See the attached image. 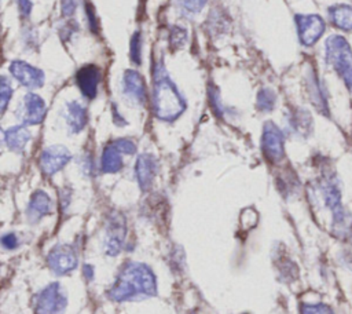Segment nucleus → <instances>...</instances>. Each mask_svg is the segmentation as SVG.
Wrapping results in <instances>:
<instances>
[{"label":"nucleus","mask_w":352,"mask_h":314,"mask_svg":"<svg viewBox=\"0 0 352 314\" xmlns=\"http://www.w3.org/2000/svg\"><path fill=\"white\" fill-rule=\"evenodd\" d=\"M155 295V274L147 264L135 260H128L122 264L116 281L107 291V296L113 302H128Z\"/></svg>","instance_id":"f257e3e1"},{"label":"nucleus","mask_w":352,"mask_h":314,"mask_svg":"<svg viewBox=\"0 0 352 314\" xmlns=\"http://www.w3.org/2000/svg\"><path fill=\"white\" fill-rule=\"evenodd\" d=\"M153 112L154 116L166 123L177 120L186 110V101L170 78L162 62L153 66Z\"/></svg>","instance_id":"f03ea898"},{"label":"nucleus","mask_w":352,"mask_h":314,"mask_svg":"<svg viewBox=\"0 0 352 314\" xmlns=\"http://www.w3.org/2000/svg\"><path fill=\"white\" fill-rule=\"evenodd\" d=\"M67 306V296L59 282L45 285L33 296L34 314H62Z\"/></svg>","instance_id":"7ed1b4c3"},{"label":"nucleus","mask_w":352,"mask_h":314,"mask_svg":"<svg viewBox=\"0 0 352 314\" xmlns=\"http://www.w3.org/2000/svg\"><path fill=\"white\" fill-rule=\"evenodd\" d=\"M324 59L337 73L349 67L352 62V48L348 40L341 34L329 36L324 43Z\"/></svg>","instance_id":"20e7f679"},{"label":"nucleus","mask_w":352,"mask_h":314,"mask_svg":"<svg viewBox=\"0 0 352 314\" xmlns=\"http://www.w3.org/2000/svg\"><path fill=\"white\" fill-rule=\"evenodd\" d=\"M261 149L270 163L278 164L285 157V135L280 128L272 121H267L264 124L261 135Z\"/></svg>","instance_id":"39448f33"},{"label":"nucleus","mask_w":352,"mask_h":314,"mask_svg":"<svg viewBox=\"0 0 352 314\" xmlns=\"http://www.w3.org/2000/svg\"><path fill=\"white\" fill-rule=\"evenodd\" d=\"M298 40L302 45H314L324 33L326 23L318 14H297L294 17Z\"/></svg>","instance_id":"423d86ee"},{"label":"nucleus","mask_w":352,"mask_h":314,"mask_svg":"<svg viewBox=\"0 0 352 314\" xmlns=\"http://www.w3.org/2000/svg\"><path fill=\"white\" fill-rule=\"evenodd\" d=\"M47 264L56 275H65L73 271L78 264L76 248L69 244L55 245L47 255Z\"/></svg>","instance_id":"0eeeda50"},{"label":"nucleus","mask_w":352,"mask_h":314,"mask_svg":"<svg viewBox=\"0 0 352 314\" xmlns=\"http://www.w3.org/2000/svg\"><path fill=\"white\" fill-rule=\"evenodd\" d=\"M8 72L12 78H15L21 85L29 90L41 88L45 83V73L22 59H14L10 62Z\"/></svg>","instance_id":"6e6552de"},{"label":"nucleus","mask_w":352,"mask_h":314,"mask_svg":"<svg viewBox=\"0 0 352 314\" xmlns=\"http://www.w3.org/2000/svg\"><path fill=\"white\" fill-rule=\"evenodd\" d=\"M16 114L23 125H38L45 118L47 103L40 95L34 92H28L22 98Z\"/></svg>","instance_id":"1a4fd4ad"},{"label":"nucleus","mask_w":352,"mask_h":314,"mask_svg":"<svg viewBox=\"0 0 352 314\" xmlns=\"http://www.w3.org/2000/svg\"><path fill=\"white\" fill-rule=\"evenodd\" d=\"M126 236V222L122 213L113 212L106 224L104 251L109 256H116L121 252Z\"/></svg>","instance_id":"9d476101"},{"label":"nucleus","mask_w":352,"mask_h":314,"mask_svg":"<svg viewBox=\"0 0 352 314\" xmlns=\"http://www.w3.org/2000/svg\"><path fill=\"white\" fill-rule=\"evenodd\" d=\"M72 160V153L66 146L52 145L45 147L38 158V165L43 174L51 176L59 172Z\"/></svg>","instance_id":"9b49d317"},{"label":"nucleus","mask_w":352,"mask_h":314,"mask_svg":"<svg viewBox=\"0 0 352 314\" xmlns=\"http://www.w3.org/2000/svg\"><path fill=\"white\" fill-rule=\"evenodd\" d=\"M76 85L87 99H94L98 95L99 84L102 81V70L94 63L82 65L74 74Z\"/></svg>","instance_id":"f8f14e48"},{"label":"nucleus","mask_w":352,"mask_h":314,"mask_svg":"<svg viewBox=\"0 0 352 314\" xmlns=\"http://www.w3.org/2000/svg\"><path fill=\"white\" fill-rule=\"evenodd\" d=\"M122 94L136 105H144L147 101V88L143 76L135 69H126L121 78Z\"/></svg>","instance_id":"ddd939ff"},{"label":"nucleus","mask_w":352,"mask_h":314,"mask_svg":"<svg viewBox=\"0 0 352 314\" xmlns=\"http://www.w3.org/2000/svg\"><path fill=\"white\" fill-rule=\"evenodd\" d=\"M158 172V161L150 153H143L136 158L135 176L140 190L147 191L151 189Z\"/></svg>","instance_id":"4468645a"},{"label":"nucleus","mask_w":352,"mask_h":314,"mask_svg":"<svg viewBox=\"0 0 352 314\" xmlns=\"http://www.w3.org/2000/svg\"><path fill=\"white\" fill-rule=\"evenodd\" d=\"M63 118L72 134L81 132L88 123V110L78 101H69L65 105Z\"/></svg>","instance_id":"2eb2a0df"},{"label":"nucleus","mask_w":352,"mask_h":314,"mask_svg":"<svg viewBox=\"0 0 352 314\" xmlns=\"http://www.w3.org/2000/svg\"><path fill=\"white\" fill-rule=\"evenodd\" d=\"M52 211V200L44 190H36L30 196L26 215L32 223L38 222Z\"/></svg>","instance_id":"dca6fc26"},{"label":"nucleus","mask_w":352,"mask_h":314,"mask_svg":"<svg viewBox=\"0 0 352 314\" xmlns=\"http://www.w3.org/2000/svg\"><path fill=\"white\" fill-rule=\"evenodd\" d=\"M30 138V131L23 124L12 125L4 131V143L11 151L15 153H22Z\"/></svg>","instance_id":"f3484780"},{"label":"nucleus","mask_w":352,"mask_h":314,"mask_svg":"<svg viewBox=\"0 0 352 314\" xmlns=\"http://www.w3.org/2000/svg\"><path fill=\"white\" fill-rule=\"evenodd\" d=\"M122 167V153L113 145V142L107 143L100 154V171L103 174H117Z\"/></svg>","instance_id":"a211bd4d"},{"label":"nucleus","mask_w":352,"mask_h":314,"mask_svg":"<svg viewBox=\"0 0 352 314\" xmlns=\"http://www.w3.org/2000/svg\"><path fill=\"white\" fill-rule=\"evenodd\" d=\"M289 127L298 136H308L312 132V117L305 109H294L289 116Z\"/></svg>","instance_id":"6ab92c4d"},{"label":"nucleus","mask_w":352,"mask_h":314,"mask_svg":"<svg viewBox=\"0 0 352 314\" xmlns=\"http://www.w3.org/2000/svg\"><path fill=\"white\" fill-rule=\"evenodd\" d=\"M329 19L337 29L344 32H351L352 30V6L334 4L329 7Z\"/></svg>","instance_id":"aec40b11"},{"label":"nucleus","mask_w":352,"mask_h":314,"mask_svg":"<svg viewBox=\"0 0 352 314\" xmlns=\"http://www.w3.org/2000/svg\"><path fill=\"white\" fill-rule=\"evenodd\" d=\"M308 94L312 105L316 107L318 112L322 114H329V106H327V95L323 84L319 78L315 77V74H309L308 81Z\"/></svg>","instance_id":"412c9836"},{"label":"nucleus","mask_w":352,"mask_h":314,"mask_svg":"<svg viewBox=\"0 0 352 314\" xmlns=\"http://www.w3.org/2000/svg\"><path fill=\"white\" fill-rule=\"evenodd\" d=\"M275 103H276V95L271 88L263 87L257 92L256 105L260 112H271L275 107Z\"/></svg>","instance_id":"4be33fe9"},{"label":"nucleus","mask_w":352,"mask_h":314,"mask_svg":"<svg viewBox=\"0 0 352 314\" xmlns=\"http://www.w3.org/2000/svg\"><path fill=\"white\" fill-rule=\"evenodd\" d=\"M12 98L11 78L6 74H0V114H3Z\"/></svg>","instance_id":"5701e85b"},{"label":"nucleus","mask_w":352,"mask_h":314,"mask_svg":"<svg viewBox=\"0 0 352 314\" xmlns=\"http://www.w3.org/2000/svg\"><path fill=\"white\" fill-rule=\"evenodd\" d=\"M142 51H143V37L139 30H136L129 43V58L135 65L142 63Z\"/></svg>","instance_id":"b1692460"},{"label":"nucleus","mask_w":352,"mask_h":314,"mask_svg":"<svg viewBox=\"0 0 352 314\" xmlns=\"http://www.w3.org/2000/svg\"><path fill=\"white\" fill-rule=\"evenodd\" d=\"M187 41V30L182 26H172L169 32V47L173 50L182 48Z\"/></svg>","instance_id":"393cba45"},{"label":"nucleus","mask_w":352,"mask_h":314,"mask_svg":"<svg viewBox=\"0 0 352 314\" xmlns=\"http://www.w3.org/2000/svg\"><path fill=\"white\" fill-rule=\"evenodd\" d=\"M300 314H334V311L324 303H301Z\"/></svg>","instance_id":"a878e982"},{"label":"nucleus","mask_w":352,"mask_h":314,"mask_svg":"<svg viewBox=\"0 0 352 314\" xmlns=\"http://www.w3.org/2000/svg\"><path fill=\"white\" fill-rule=\"evenodd\" d=\"M177 3L184 12L194 15L201 12V10L205 7L208 0H177Z\"/></svg>","instance_id":"bb28decb"},{"label":"nucleus","mask_w":352,"mask_h":314,"mask_svg":"<svg viewBox=\"0 0 352 314\" xmlns=\"http://www.w3.org/2000/svg\"><path fill=\"white\" fill-rule=\"evenodd\" d=\"M113 145L122 153V154H135L136 153V143L129 138H118L113 140Z\"/></svg>","instance_id":"cd10ccee"},{"label":"nucleus","mask_w":352,"mask_h":314,"mask_svg":"<svg viewBox=\"0 0 352 314\" xmlns=\"http://www.w3.org/2000/svg\"><path fill=\"white\" fill-rule=\"evenodd\" d=\"M78 32V23H76L73 19H69L65 22V25L59 29V36L63 41H69L72 36Z\"/></svg>","instance_id":"c85d7f7f"},{"label":"nucleus","mask_w":352,"mask_h":314,"mask_svg":"<svg viewBox=\"0 0 352 314\" xmlns=\"http://www.w3.org/2000/svg\"><path fill=\"white\" fill-rule=\"evenodd\" d=\"M78 7V0H60V12L63 18H72Z\"/></svg>","instance_id":"c756f323"},{"label":"nucleus","mask_w":352,"mask_h":314,"mask_svg":"<svg viewBox=\"0 0 352 314\" xmlns=\"http://www.w3.org/2000/svg\"><path fill=\"white\" fill-rule=\"evenodd\" d=\"M209 101H210V105L213 107V112H216L219 116H221L223 112H224V107L221 105V99L219 96L217 88L209 87Z\"/></svg>","instance_id":"7c9ffc66"},{"label":"nucleus","mask_w":352,"mask_h":314,"mask_svg":"<svg viewBox=\"0 0 352 314\" xmlns=\"http://www.w3.org/2000/svg\"><path fill=\"white\" fill-rule=\"evenodd\" d=\"M18 244H19V240H18L16 234H14V233H7L0 237V245L4 249H15L18 247Z\"/></svg>","instance_id":"2f4dec72"},{"label":"nucleus","mask_w":352,"mask_h":314,"mask_svg":"<svg viewBox=\"0 0 352 314\" xmlns=\"http://www.w3.org/2000/svg\"><path fill=\"white\" fill-rule=\"evenodd\" d=\"M85 15H87V23L92 33L98 32V19L95 15V11L89 3H85Z\"/></svg>","instance_id":"473e14b6"},{"label":"nucleus","mask_w":352,"mask_h":314,"mask_svg":"<svg viewBox=\"0 0 352 314\" xmlns=\"http://www.w3.org/2000/svg\"><path fill=\"white\" fill-rule=\"evenodd\" d=\"M16 6H18L19 15H21L22 18H29V17H30L32 8H33L32 0H16Z\"/></svg>","instance_id":"72a5a7b5"},{"label":"nucleus","mask_w":352,"mask_h":314,"mask_svg":"<svg viewBox=\"0 0 352 314\" xmlns=\"http://www.w3.org/2000/svg\"><path fill=\"white\" fill-rule=\"evenodd\" d=\"M340 74H341V77H342V80H344L345 87L352 92V66L346 67V69H345L344 72H341Z\"/></svg>","instance_id":"f704fd0d"},{"label":"nucleus","mask_w":352,"mask_h":314,"mask_svg":"<svg viewBox=\"0 0 352 314\" xmlns=\"http://www.w3.org/2000/svg\"><path fill=\"white\" fill-rule=\"evenodd\" d=\"M111 116H113V123H114L116 125L122 127V125H125V124H126L125 118L118 113V110H117V106H116V105H113V106H111Z\"/></svg>","instance_id":"c9c22d12"},{"label":"nucleus","mask_w":352,"mask_h":314,"mask_svg":"<svg viewBox=\"0 0 352 314\" xmlns=\"http://www.w3.org/2000/svg\"><path fill=\"white\" fill-rule=\"evenodd\" d=\"M82 271H84V277L87 278V281H92L94 280V267L91 264H85Z\"/></svg>","instance_id":"e433bc0d"},{"label":"nucleus","mask_w":352,"mask_h":314,"mask_svg":"<svg viewBox=\"0 0 352 314\" xmlns=\"http://www.w3.org/2000/svg\"><path fill=\"white\" fill-rule=\"evenodd\" d=\"M3 142H4V131H3L1 127H0V146H1Z\"/></svg>","instance_id":"4c0bfd02"}]
</instances>
